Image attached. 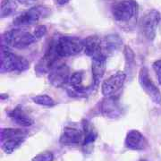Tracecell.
Wrapping results in <instances>:
<instances>
[{"label": "cell", "mask_w": 161, "mask_h": 161, "mask_svg": "<svg viewBox=\"0 0 161 161\" xmlns=\"http://www.w3.org/2000/svg\"><path fill=\"white\" fill-rule=\"evenodd\" d=\"M8 115L14 123L20 126H31L34 124L32 117L25 111V109H23L22 106H17L15 108L8 113Z\"/></svg>", "instance_id": "14"}, {"label": "cell", "mask_w": 161, "mask_h": 161, "mask_svg": "<svg viewBox=\"0 0 161 161\" xmlns=\"http://www.w3.org/2000/svg\"><path fill=\"white\" fill-rule=\"evenodd\" d=\"M32 100L34 103L40 105V106H45V107H53L56 105V102L54 101V99L46 94L32 97Z\"/></svg>", "instance_id": "19"}, {"label": "cell", "mask_w": 161, "mask_h": 161, "mask_svg": "<svg viewBox=\"0 0 161 161\" xmlns=\"http://www.w3.org/2000/svg\"><path fill=\"white\" fill-rule=\"evenodd\" d=\"M54 45L58 58H68L83 51V40L76 37L62 36L54 40Z\"/></svg>", "instance_id": "1"}, {"label": "cell", "mask_w": 161, "mask_h": 161, "mask_svg": "<svg viewBox=\"0 0 161 161\" xmlns=\"http://www.w3.org/2000/svg\"><path fill=\"white\" fill-rule=\"evenodd\" d=\"M136 14V6L131 0H122L112 6L113 17L118 23H128Z\"/></svg>", "instance_id": "6"}, {"label": "cell", "mask_w": 161, "mask_h": 161, "mask_svg": "<svg viewBox=\"0 0 161 161\" xmlns=\"http://www.w3.org/2000/svg\"><path fill=\"white\" fill-rule=\"evenodd\" d=\"M45 8L43 6H35L27 11L23 12L14 20V24L18 27H23L36 24L43 15H45Z\"/></svg>", "instance_id": "8"}, {"label": "cell", "mask_w": 161, "mask_h": 161, "mask_svg": "<svg viewBox=\"0 0 161 161\" xmlns=\"http://www.w3.org/2000/svg\"><path fill=\"white\" fill-rule=\"evenodd\" d=\"M84 133L74 127H65L61 134L60 142L64 145H77L83 143Z\"/></svg>", "instance_id": "12"}, {"label": "cell", "mask_w": 161, "mask_h": 161, "mask_svg": "<svg viewBox=\"0 0 161 161\" xmlns=\"http://www.w3.org/2000/svg\"><path fill=\"white\" fill-rule=\"evenodd\" d=\"M34 34L30 33L25 30L14 29L7 31L3 35V45L6 47H14L18 49L28 47L36 41Z\"/></svg>", "instance_id": "3"}, {"label": "cell", "mask_w": 161, "mask_h": 161, "mask_svg": "<svg viewBox=\"0 0 161 161\" xmlns=\"http://www.w3.org/2000/svg\"><path fill=\"white\" fill-rule=\"evenodd\" d=\"M18 2H20L23 5H31L34 2H36V0H16Z\"/></svg>", "instance_id": "24"}, {"label": "cell", "mask_w": 161, "mask_h": 161, "mask_svg": "<svg viewBox=\"0 0 161 161\" xmlns=\"http://www.w3.org/2000/svg\"><path fill=\"white\" fill-rule=\"evenodd\" d=\"M17 3L16 0H2L1 3V10L0 16L2 18L8 17L14 14L17 10Z\"/></svg>", "instance_id": "18"}, {"label": "cell", "mask_w": 161, "mask_h": 161, "mask_svg": "<svg viewBox=\"0 0 161 161\" xmlns=\"http://www.w3.org/2000/svg\"><path fill=\"white\" fill-rule=\"evenodd\" d=\"M83 52L88 57H91L92 59L105 55V53L103 52L102 40L97 36H90L86 39H84L83 40Z\"/></svg>", "instance_id": "11"}, {"label": "cell", "mask_w": 161, "mask_h": 161, "mask_svg": "<svg viewBox=\"0 0 161 161\" xmlns=\"http://www.w3.org/2000/svg\"><path fill=\"white\" fill-rule=\"evenodd\" d=\"M70 70L64 64L53 67L48 75V80L53 86L62 87L69 81Z\"/></svg>", "instance_id": "10"}, {"label": "cell", "mask_w": 161, "mask_h": 161, "mask_svg": "<svg viewBox=\"0 0 161 161\" xmlns=\"http://www.w3.org/2000/svg\"><path fill=\"white\" fill-rule=\"evenodd\" d=\"M56 1H57V4L58 5H59V6H64L65 4H67L70 0H56Z\"/></svg>", "instance_id": "25"}, {"label": "cell", "mask_w": 161, "mask_h": 161, "mask_svg": "<svg viewBox=\"0 0 161 161\" xmlns=\"http://www.w3.org/2000/svg\"><path fill=\"white\" fill-rule=\"evenodd\" d=\"M102 113L107 117L115 118V116H119L121 114V108L118 102L112 98L108 97L102 104Z\"/></svg>", "instance_id": "16"}, {"label": "cell", "mask_w": 161, "mask_h": 161, "mask_svg": "<svg viewBox=\"0 0 161 161\" xmlns=\"http://www.w3.org/2000/svg\"><path fill=\"white\" fill-rule=\"evenodd\" d=\"M160 13L156 9L145 12L140 21V29L144 37L150 41L155 39L157 29L160 22Z\"/></svg>", "instance_id": "5"}, {"label": "cell", "mask_w": 161, "mask_h": 161, "mask_svg": "<svg viewBox=\"0 0 161 161\" xmlns=\"http://www.w3.org/2000/svg\"><path fill=\"white\" fill-rule=\"evenodd\" d=\"M139 82L142 88L150 99L158 105H161V93L158 88L150 78L149 72L145 67L142 68L139 73Z\"/></svg>", "instance_id": "7"}, {"label": "cell", "mask_w": 161, "mask_h": 161, "mask_svg": "<svg viewBox=\"0 0 161 161\" xmlns=\"http://www.w3.org/2000/svg\"><path fill=\"white\" fill-rule=\"evenodd\" d=\"M9 47L2 46V60L1 71L2 72H23L29 67V63L22 57L12 53Z\"/></svg>", "instance_id": "4"}, {"label": "cell", "mask_w": 161, "mask_h": 161, "mask_svg": "<svg viewBox=\"0 0 161 161\" xmlns=\"http://www.w3.org/2000/svg\"><path fill=\"white\" fill-rule=\"evenodd\" d=\"M28 135L25 130L6 128L1 131V147L7 154L13 153L23 143Z\"/></svg>", "instance_id": "2"}, {"label": "cell", "mask_w": 161, "mask_h": 161, "mask_svg": "<svg viewBox=\"0 0 161 161\" xmlns=\"http://www.w3.org/2000/svg\"><path fill=\"white\" fill-rule=\"evenodd\" d=\"M54 158V156L51 152L46 151V152H42L39 155H37L31 161H52Z\"/></svg>", "instance_id": "21"}, {"label": "cell", "mask_w": 161, "mask_h": 161, "mask_svg": "<svg viewBox=\"0 0 161 161\" xmlns=\"http://www.w3.org/2000/svg\"><path fill=\"white\" fill-rule=\"evenodd\" d=\"M139 161H147V160H145V159H141V160H139Z\"/></svg>", "instance_id": "26"}, {"label": "cell", "mask_w": 161, "mask_h": 161, "mask_svg": "<svg viewBox=\"0 0 161 161\" xmlns=\"http://www.w3.org/2000/svg\"><path fill=\"white\" fill-rule=\"evenodd\" d=\"M152 67H153V70H154L156 75L158 77V82L161 85V59L155 61L152 64Z\"/></svg>", "instance_id": "23"}, {"label": "cell", "mask_w": 161, "mask_h": 161, "mask_svg": "<svg viewBox=\"0 0 161 161\" xmlns=\"http://www.w3.org/2000/svg\"><path fill=\"white\" fill-rule=\"evenodd\" d=\"M68 82L74 89H76V90L80 89L81 83H82V74L80 72H77L71 75Z\"/></svg>", "instance_id": "20"}, {"label": "cell", "mask_w": 161, "mask_h": 161, "mask_svg": "<svg viewBox=\"0 0 161 161\" xmlns=\"http://www.w3.org/2000/svg\"><path fill=\"white\" fill-rule=\"evenodd\" d=\"M125 145L129 150H142L147 146V141L139 131L131 130L127 133Z\"/></svg>", "instance_id": "13"}, {"label": "cell", "mask_w": 161, "mask_h": 161, "mask_svg": "<svg viewBox=\"0 0 161 161\" xmlns=\"http://www.w3.org/2000/svg\"><path fill=\"white\" fill-rule=\"evenodd\" d=\"M122 43L123 41L117 34L108 35L105 37L104 40H102L103 49H106V51L108 53L116 51L122 46Z\"/></svg>", "instance_id": "17"}, {"label": "cell", "mask_w": 161, "mask_h": 161, "mask_svg": "<svg viewBox=\"0 0 161 161\" xmlns=\"http://www.w3.org/2000/svg\"><path fill=\"white\" fill-rule=\"evenodd\" d=\"M126 79V75L123 72H117L105 80L101 85V92L106 98L112 97L123 87Z\"/></svg>", "instance_id": "9"}, {"label": "cell", "mask_w": 161, "mask_h": 161, "mask_svg": "<svg viewBox=\"0 0 161 161\" xmlns=\"http://www.w3.org/2000/svg\"><path fill=\"white\" fill-rule=\"evenodd\" d=\"M106 67H107V57L105 55L92 59V79L96 86L99 84L100 80L104 76Z\"/></svg>", "instance_id": "15"}, {"label": "cell", "mask_w": 161, "mask_h": 161, "mask_svg": "<svg viewBox=\"0 0 161 161\" xmlns=\"http://www.w3.org/2000/svg\"><path fill=\"white\" fill-rule=\"evenodd\" d=\"M47 27L45 25H38L34 30V36L36 37V39L38 40V39H40V38H42L43 36H45L47 33Z\"/></svg>", "instance_id": "22"}]
</instances>
